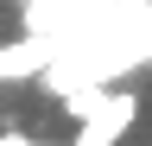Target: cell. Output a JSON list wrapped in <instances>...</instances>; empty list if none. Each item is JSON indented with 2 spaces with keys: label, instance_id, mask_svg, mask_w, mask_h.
<instances>
[{
  "label": "cell",
  "instance_id": "obj_3",
  "mask_svg": "<svg viewBox=\"0 0 152 146\" xmlns=\"http://www.w3.org/2000/svg\"><path fill=\"white\" fill-rule=\"evenodd\" d=\"M0 146H45V140H19V134H0Z\"/></svg>",
  "mask_w": 152,
  "mask_h": 146
},
{
  "label": "cell",
  "instance_id": "obj_2",
  "mask_svg": "<svg viewBox=\"0 0 152 146\" xmlns=\"http://www.w3.org/2000/svg\"><path fill=\"white\" fill-rule=\"evenodd\" d=\"M64 57V38H45V32H26V38H13L0 51V76L19 83V76H45V70Z\"/></svg>",
  "mask_w": 152,
  "mask_h": 146
},
{
  "label": "cell",
  "instance_id": "obj_1",
  "mask_svg": "<svg viewBox=\"0 0 152 146\" xmlns=\"http://www.w3.org/2000/svg\"><path fill=\"white\" fill-rule=\"evenodd\" d=\"M133 121H140V95L114 83L108 95H102V108H95L89 121H76V146H114Z\"/></svg>",
  "mask_w": 152,
  "mask_h": 146
}]
</instances>
